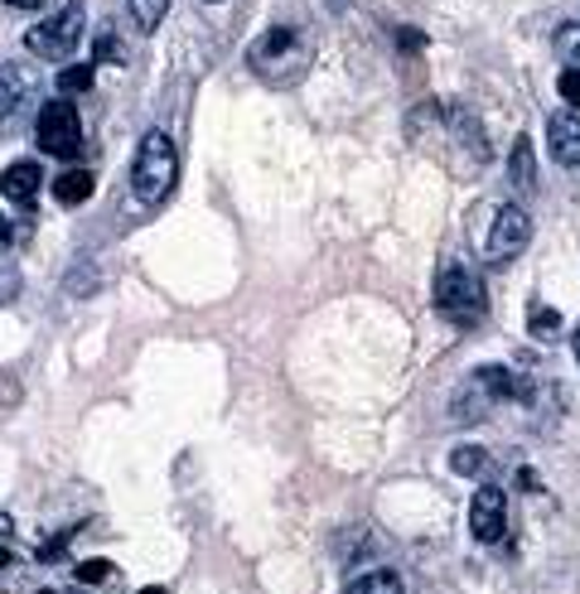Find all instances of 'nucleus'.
<instances>
[{
    "label": "nucleus",
    "mask_w": 580,
    "mask_h": 594,
    "mask_svg": "<svg viewBox=\"0 0 580 594\" xmlns=\"http://www.w3.org/2000/svg\"><path fill=\"white\" fill-rule=\"evenodd\" d=\"M39 189H44V175H39L34 160H15L6 175H0V194H6L15 208H34L39 204Z\"/></svg>",
    "instance_id": "6e6552de"
},
{
    "label": "nucleus",
    "mask_w": 580,
    "mask_h": 594,
    "mask_svg": "<svg viewBox=\"0 0 580 594\" xmlns=\"http://www.w3.org/2000/svg\"><path fill=\"white\" fill-rule=\"evenodd\" d=\"M92 184H97V179H92L87 175V169H63V175H59V184H54V194H59V204H87V198H92Z\"/></svg>",
    "instance_id": "f8f14e48"
},
{
    "label": "nucleus",
    "mask_w": 580,
    "mask_h": 594,
    "mask_svg": "<svg viewBox=\"0 0 580 594\" xmlns=\"http://www.w3.org/2000/svg\"><path fill=\"white\" fill-rule=\"evenodd\" d=\"M39 594H54V590H39Z\"/></svg>",
    "instance_id": "7c9ffc66"
},
{
    "label": "nucleus",
    "mask_w": 580,
    "mask_h": 594,
    "mask_svg": "<svg viewBox=\"0 0 580 594\" xmlns=\"http://www.w3.org/2000/svg\"><path fill=\"white\" fill-rule=\"evenodd\" d=\"M10 232H15V228H10V218L0 213V247H10Z\"/></svg>",
    "instance_id": "a878e982"
},
{
    "label": "nucleus",
    "mask_w": 580,
    "mask_h": 594,
    "mask_svg": "<svg viewBox=\"0 0 580 594\" xmlns=\"http://www.w3.org/2000/svg\"><path fill=\"white\" fill-rule=\"evenodd\" d=\"M571 353H576V363H580V329H576V338H571Z\"/></svg>",
    "instance_id": "cd10ccee"
},
{
    "label": "nucleus",
    "mask_w": 580,
    "mask_h": 594,
    "mask_svg": "<svg viewBox=\"0 0 580 594\" xmlns=\"http://www.w3.org/2000/svg\"><path fill=\"white\" fill-rule=\"evenodd\" d=\"M92 77H97V69H92V63H63V73L54 77V83H59V97H83V92L92 87Z\"/></svg>",
    "instance_id": "ddd939ff"
},
{
    "label": "nucleus",
    "mask_w": 580,
    "mask_h": 594,
    "mask_svg": "<svg viewBox=\"0 0 580 594\" xmlns=\"http://www.w3.org/2000/svg\"><path fill=\"white\" fill-rule=\"evenodd\" d=\"M450 469L459 473V479H479V473L489 469V450H479V445H459V450H450Z\"/></svg>",
    "instance_id": "4468645a"
},
{
    "label": "nucleus",
    "mask_w": 580,
    "mask_h": 594,
    "mask_svg": "<svg viewBox=\"0 0 580 594\" xmlns=\"http://www.w3.org/2000/svg\"><path fill=\"white\" fill-rule=\"evenodd\" d=\"M15 290H20V281L15 275H6V281H0V300H15Z\"/></svg>",
    "instance_id": "b1692460"
},
{
    "label": "nucleus",
    "mask_w": 580,
    "mask_h": 594,
    "mask_svg": "<svg viewBox=\"0 0 580 594\" xmlns=\"http://www.w3.org/2000/svg\"><path fill=\"white\" fill-rule=\"evenodd\" d=\"M34 140L44 155H54V160H73L77 150H83V122H77V107L69 97L49 102V107H39V122H34Z\"/></svg>",
    "instance_id": "39448f33"
},
{
    "label": "nucleus",
    "mask_w": 580,
    "mask_h": 594,
    "mask_svg": "<svg viewBox=\"0 0 580 594\" xmlns=\"http://www.w3.org/2000/svg\"><path fill=\"white\" fill-rule=\"evenodd\" d=\"M504 527H508V498H504V488L484 483L479 493H474V503H469V532H474V541L494 546V541H504Z\"/></svg>",
    "instance_id": "0eeeda50"
},
{
    "label": "nucleus",
    "mask_w": 580,
    "mask_h": 594,
    "mask_svg": "<svg viewBox=\"0 0 580 594\" xmlns=\"http://www.w3.org/2000/svg\"><path fill=\"white\" fill-rule=\"evenodd\" d=\"M547 145H551V160L561 169H580V116H551Z\"/></svg>",
    "instance_id": "1a4fd4ad"
},
{
    "label": "nucleus",
    "mask_w": 580,
    "mask_h": 594,
    "mask_svg": "<svg viewBox=\"0 0 580 594\" xmlns=\"http://www.w3.org/2000/svg\"><path fill=\"white\" fill-rule=\"evenodd\" d=\"M512 184H518V189L527 194V189H532V140H527V136H518V145H512Z\"/></svg>",
    "instance_id": "dca6fc26"
},
{
    "label": "nucleus",
    "mask_w": 580,
    "mask_h": 594,
    "mask_svg": "<svg viewBox=\"0 0 580 594\" xmlns=\"http://www.w3.org/2000/svg\"><path fill=\"white\" fill-rule=\"evenodd\" d=\"M112 575H116V565L102 561V556H92V561L77 565V580H83V585H102V580H112Z\"/></svg>",
    "instance_id": "aec40b11"
},
{
    "label": "nucleus",
    "mask_w": 580,
    "mask_h": 594,
    "mask_svg": "<svg viewBox=\"0 0 580 594\" xmlns=\"http://www.w3.org/2000/svg\"><path fill=\"white\" fill-rule=\"evenodd\" d=\"M204 6H222V0H204Z\"/></svg>",
    "instance_id": "c756f323"
},
{
    "label": "nucleus",
    "mask_w": 580,
    "mask_h": 594,
    "mask_svg": "<svg viewBox=\"0 0 580 594\" xmlns=\"http://www.w3.org/2000/svg\"><path fill=\"white\" fill-rule=\"evenodd\" d=\"M349 594H406V585H402L397 571H387V565H373V571H363V575L349 580Z\"/></svg>",
    "instance_id": "9b49d317"
},
{
    "label": "nucleus",
    "mask_w": 580,
    "mask_h": 594,
    "mask_svg": "<svg viewBox=\"0 0 580 594\" xmlns=\"http://www.w3.org/2000/svg\"><path fill=\"white\" fill-rule=\"evenodd\" d=\"M63 546H69V532H63V536H54V541H49V546H44V551H39V561H59V556H63Z\"/></svg>",
    "instance_id": "4be33fe9"
},
{
    "label": "nucleus",
    "mask_w": 580,
    "mask_h": 594,
    "mask_svg": "<svg viewBox=\"0 0 580 594\" xmlns=\"http://www.w3.org/2000/svg\"><path fill=\"white\" fill-rule=\"evenodd\" d=\"M24 97H30V77H24V69L20 63H0V122H10Z\"/></svg>",
    "instance_id": "9d476101"
},
{
    "label": "nucleus",
    "mask_w": 580,
    "mask_h": 594,
    "mask_svg": "<svg viewBox=\"0 0 580 594\" xmlns=\"http://www.w3.org/2000/svg\"><path fill=\"white\" fill-rule=\"evenodd\" d=\"M179 179V155H175V140L165 136V131H145L141 145H136V165H131V184H136V194L145 204H160L169 198Z\"/></svg>",
    "instance_id": "f03ea898"
},
{
    "label": "nucleus",
    "mask_w": 580,
    "mask_h": 594,
    "mask_svg": "<svg viewBox=\"0 0 580 594\" xmlns=\"http://www.w3.org/2000/svg\"><path fill=\"white\" fill-rule=\"evenodd\" d=\"M6 536H10V518H6V512H0V565L10 561V551H6Z\"/></svg>",
    "instance_id": "5701e85b"
},
{
    "label": "nucleus",
    "mask_w": 580,
    "mask_h": 594,
    "mask_svg": "<svg viewBox=\"0 0 580 594\" xmlns=\"http://www.w3.org/2000/svg\"><path fill=\"white\" fill-rule=\"evenodd\" d=\"M402 49H421V34L416 30H402Z\"/></svg>",
    "instance_id": "bb28decb"
},
{
    "label": "nucleus",
    "mask_w": 580,
    "mask_h": 594,
    "mask_svg": "<svg viewBox=\"0 0 580 594\" xmlns=\"http://www.w3.org/2000/svg\"><path fill=\"white\" fill-rule=\"evenodd\" d=\"M527 334H532V338H557L561 334V314L537 300V305L527 310Z\"/></svg>",
    "instance_id": "2eb2a0df"
},
{
    "label": "nucleus",
    "mask_w": 580,
    "mask_h": 594,
    "mask_svg": "<svg viewBox=\"0 0 580 594\" xmlns=\"http://www.w3.org/2000/svg\"><path fill=\"white\" fill-rule=\"evenodd\" d=\"M557 92H561V102H566V107H580V69H561V77H557Z\"/></svg>",
    "instance_id": "412c9836"
},
{
    "label": "nucleus",
    "mask_w": 580,
    "mask_h": 594,
    "mask_svg": "<svg viewBox=\"0 0 580 594\" xmlns=\"http://www.w3.org/2000/svg\"><path fill=\"white\" fill-rule=\"evenodd\" d=\"M527 242H532V218L522 213V208H498L494 213V228H489V242H484V257L494 261V267H504V261L522 257Z\"/></svg>",
    "instance_id": "423d86ee"
},
{
    "label": "nucleus",
    "mask_w": 580,
    "mask_h": 594,
    "mask_svg": "<svg viewBox=\"0 0 580 594\" xmlns=\"http://www.w3.org/2000/svg\"><path fill=\"white\" fill-rule=\"evenodd\" d=\"M10 10H39V6H49V0H6Z\"/></svg>",
    "instance_id": "393cba45"
},
{
    "label": "nucleus",
    "mask_w": 580,
    "mask_h": 594,
    "mask_svg": "<svg viewBox=\"0 0 580 594\" xmlns=\"http://www.w3.org/2000/svg\"><path fill=\"white\" fill-rule=\"evenodd\" d=\"M435 305L450 324H479L489 314V290H484V275L474 267H445L435 275Z\"/></svg>",
    "instance_id": "7ed1b4c3"
},
{
    "label": "nucleus",
    "mask_w": 580,
    "mask_h": 594,
    "mask_svg": "<svg viewBox=\"0 0 580 594\" xmlns=\"http://www.w3.org/2000/svg\"><path fill=\"white\" fill-rule=\"evenodd\" d=\"M83 30H87L83 0H69V6L54 10L49 20H39L34 30L24 34V44H30V54L44 59V63H69L77 54V39H83Z\"/></svg>",
    "instance_id": "20e7f679"
},
{
    "label": "nucleus",
    "mask_w": 580,
    "mask_h": 594,
    "mask_svg": "<svg viewBox=\"0 0 580 594\" xmlns=\"http://www.w3.org/2000/svg\"><path fill=\"white\" fill-rule=\"evenodd\" d=\"M557 54L566 59V69H580V24H561L557 30Z\"/></svg>",
    "instance_id": "6ab92c4d"
},
{
    "label": "nucleus",
    "mask_w": 580,
    "mask_h": 594,
    "mask_svg": "<svg viewBox=\"0 0 580 594\" xmlns=\"http://www.w3.org/2000/svg\"><path fill=\"white\" fill-rule=\"evenodd\" d=\"M141 594H169V590H160V585H145Z\"/></svg>",
    "instance_id": "c85d7f7f"
},
{
    "label": "nucleus",
    "mask_w": 580,
    "mask_h": 594,
    "mask_svg": "<svg viewBox=\"0 0 580 594\" xmlns=\"http://www.w3.org/2000/svg\"><path fill=\"white\" fill-rule=\"evenodd\" d=\"M131 6V15H136L141 30H155L165 15H169V0H126Z\"/></svg>",
    "instance_id": "f3484780"
},
{
    "label": "nucleus",
    "mask_w": 580,
    "mask_h": 594,
    "mask_svg": "<svg viewBox=\"0 0 580 594\" xmlns=\"http://www.w3.org/2000/svg\"><path fill=\"white\" fill-rule=\"evenodd\" d=\"M247 63H252L257 77H267V83H276V87H290V83H300V77L310 73L314 49H310L305 34H296V30H286V24H276V30H267V34H261L257 44H252Z\"/></svg>",
    "instance_id": "f257e3e1"
},
{
    "label": "nucleus",
    "mask_w": 580,
    "mask_h": 594,
    "mask_svg": "<svg viewBox=\"0 0 580 594\" xmlns=\"http://www.w3.org/2000/svg\"><path fill=\"white\" fill-rule=\"evenodd\" d=\"M92 59H97V63H122V59H126V49H122V34H116L112 24H107V30L97 34V44H92Z\"/></svg>",
    "instance_id": "a211bd4d"
}]
</instances>
